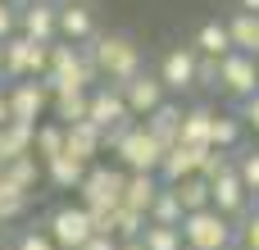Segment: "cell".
<instances>
[{
	"instance_id": "46",
	"label": "cell",
	"mask_w": 259,
	"mask_h": 250,
	"mask_svg": "<svg viewBox=\"0 0 259 250\" xmlns=\"http://www.w3.org/2000/svg\"><path fill=\"white\" fill-rule=\"evenodd\" d=\"M64 5H91V0H64Z\"/></svg>"
},
{
	"instance_id": "48",
	"label": "cell",
	"mask_w": 259,
	"mask_h": 250,
	"mask_svg": "<svg viewBox=\"0 0 259 250\" xmlns=\"http://www.w3.org/2000/svg\"><path fill=\"white\" fill-rule=\"evenodd\" d=\"M0 250H5V246H0Z\"/></svg>"
},
{
	"instance_id": "35",
	"label": "cell",
	"mask_w": 259,
	"mask_h": 250,
	"mask_svg": "<svg viewBox=\"0 0 259 250\" xmlns=\"http://www.w3.org/2000/svg\"><path fill=\"white\" fill-rule=\"evenodd\" d=\"M237 178L246 182L250 196H259V146L255 150H237Z\"/></svg>"
},
{
	"instance_id": "34",
	"label": "cell",
	"mask_w": 259,
	"mask_h": 250,
	"mask_svg": "<svg viewBox=\"0 0 259 250\" xmlns=\"http://www.w3.org/2000/svg\"><path fill=\"white\" fill-rule=\"evenodd\" d=\"M27 205H32V196H27V191H14V187H5V182H0V223L23 219V214H27Z\"/></svg>"
},
{
	"instance_id": "15",
	"label": "cell",
	"mask_w": 259,
	"mask_h": 250,
	"mask_svg": "<svg viewBox=\"0 0 259 250\" xmlns=\"http://www.w3.org/2000/svg\"><path fill=\"white\" fill-rule=\"evenodd\" d=\"M200 146H187V141H178V146H168L164 150V159H159V182L164 187H178V182H187V178H196L200 173Z\"/></svg>"
},
{
	"instance_id": "6",
	"label": "cell",
	"mask_w": 259,
	"mask_h": 250,
	"mask_svg": "<svg viewBox=\"0 0 259 250\" xmlns=\"http://www.w3.org/2000/svg\"><path fill=\"white\" fill-rule=\"evenodd\" d=\"M50 68V46L27 41L23 32H14L5 41V82H23V77H46Z\"/></svg>"
},
{
	"instance_id": "45",
	"label": "cell",
	"mask_w": 259,
	"mask_h": 250,
	"mask_svg": "<svg viewBox=\"0 0 259 250\" xmlns=\"http://www.w3.org/2000/svg\"><path fill=\"white\" fill-rule=\"evenodd\" d=\"M0 82H5V41H0Z\"/></svg>"
},
{
	"instance_id": "27",
	"label": "cell",
	"mask_w": 259,
	"mask_h": 250,
	"mask_svg": "<svg viewBox=\"0 0 259 250\" xmlns=\"http://www.w3.org/2000/svg\"><path fill=\"white\" fill-rule=\"evenodd\" d=\"M32 155H36L41 164H50L55 155H64V123L41 118V123H36V137H32Z\"/></svg>"
},
{
	"instance_id": "39",
	"label": "cell",
	"mask_w": 259,
	"mask_h": 250,
	"mask_svg": "<svg viewBox=\"0 0 259 250\" xmlns=\"http://www.w3.org/2000/svg\"><path fill=\"white\" fill-rule=\"evenodd\" d=\"M14 32H18V9L9 0H0V41H9Z\"/></svg>"
},
{
	"instance_id": "42",
	"label": "cell",
	"mask_w": 259,
	"mask_h": 250,
	"mask_svg": "<svg viewBox=\"0 0 259 250\" xmlns=\"http://www.w3.org/2000/svg\"><path fill=\"white\" fill-rule=\"evenodd\" d=\"M0 123H9V82H0Z\"/></svg>"
},
{
	"instance_id": "4",
	"label": "cell",
	"mask_w": 259,
	"mask_h": 250,
	"mask_svg": "<svg viewBox=\"0 0 259 250\" xmlns=\"http://www.w3.org/2000/svg\"><path fill=\"white\" fill-rule=\"evenodd\" d=\"M232 232H237V223L228 214H219L214 205L182 219V246L187 250H232Z\"/></svg>"
},
{
	"instance_id": "44",
	"label": "cell",
	"mask_w": 259,
	"mask_h": 250,
	"mask_svg": "<svg viewBox=\"0 0 259 250\" xmlns=\"http://www.w3.org/2000/svg\"><path fill=\"white\" fill-rule=\"evenodd\" d=\"M241 9L246 14H259V0H241Z\"/></svg>"
},
{
	"instance_id": "24",
	"label": "cell",
	"mask_w": 259,
	"mask_h": 250,
	"mask_svg": "<svg viewBox=\"0 0 259 250\" xmlns=\"http://www.w3.org/2000/svg\"><path fill=\"white\" fill-rule=\"evenodd\" d=\"M159 173H127V191H123V205H132V210H141L146 219H150V205H155V196H159Z\"/></svg>"
},
{
	"instance_id": "31",
	"label": "cell",
	"mask_w": 259,
	"mask_h": 250,
	"mask_svg": "<svg viewBox=\"0 0 259 250\" xmlns=\"http://www.w3.org/2000/svg\"><path fill=\"white\" fill-rule=\"evenodd\" d=\"M146 214L141 210H132V205H118L114 210V241H132V237H141L146 232Z\"/></svg>"
},
{
	"instance_id": "38",
	"label": "cell",
	"mask_w": 259,
	"mask_h": 250,
	"mask_svg": "<svg viewBox=\"0 0 259 250\" xmlns=\"http://www.w3.org/2000/svg\"><path fill=\"white\" fill-rule=\"evenodd\" d=\"M196 87L219 91V59H205V55H200V64H196Z\"/></svg>"
},
{
	"instance_id": "23",
	"label": "cell",
	"mask_w": 259,
	"mask_h": 250,
	"mask_svg": "<svg viewBox=\"0 0 259 250\" xmlns=\"http://www.w3.org/2000/svg\"><path fill=\"white\" fill-rule=\"evenodd\" d=\"M32 137H36V128L32 123H0V164H14V159H23V155H32Z\"/></svg>"
},
{
	"instance_id": "1",
	"label": "cell",
	"mask_w": 259,
	"mask_h": 250,
	"mask_svg": "<svg viewBox=\"0 0 259 250\" xmlns=\"http://www.w3.org/2000/svg\"><path fill=\"white\" fill-rule=\"evenodd\" d=\"M41 82L50 87V96H59V91H91V87L100 82V73H96V55H91V41H87V46L55 41V46H50V68H46Z\"/></svg>"
},
{
	"instance_id": "22",
	"label": "cell",
	"mask_w": 259,
	"mask_h": 250,
	"mask_svg": "<svg viewBox=\"0 0 259 250\" xmlns=\"http://www.w3.org/2000/svg\"><path fill=\"white\" fill-rule=\"evenodd\" d=\"M41 178H46V169H41L36 155H23V159H14V164H0V182L14 187V191H27V196H32Z\"/></svg>"
},
{
	"instance_id": "9",
	"label": "cell",
	"mask_w": 259,
	"mask_h": 250,
	"mask_svg": "<svg viewBox=\"0 0 259 250\" xmlns=\"http://www.w3.org/2000/svg\"><path fill=\"white\" fill-rule=\"evenodd\" d=\"M50 114V87L41 77H23V82H9V118L14 123H41Z\"/></svg>"
},
{
	"instance_id": "29",
	"label": "cell",
	"mask_w": 259,
	"mask_h": 250,
	"mask_svg": "<svg viewBox=\"0 0 259 250\" xmlns=\"http://www.w3.org/2000/svg\"><path fill=\"white\" fill-rule=\"evenodd\" d=\"M187 214H182V200H178V191L173 187H159V196H155V205H150V223H168V228H178Z\"/></svg>"
},
{
	"instance_id": "11",
	"label": "cell",
	"mask_w": 259,
	"mask_h": 250,
	"mask_svg": "<svg viewBox=\"0 0 259 250\" xmlns=\"http://www.w3.org/2000/svg\"><path fill=\"white\" fill-rule=\"evenodd\" d=\"M118 91H123V105H127V114H132V118H146L150 109H159V105L168 100V91H164L159 73H150V68H141V73H137L132 82H123Z\"/></svg>"
},
{
	"instance_id": "3",
	"label": "cell",
	"mask_w": 259,
	"mask_h": 250,
	"mask_svg": "<svg viewBox=\"0 0 259 250\" xmlns=\"http://www.w3.org/2000/svg\"><path fill=\"white\" fill-rule=\"evenodd\" d=\"M105 150H109V155L118 159V169H127V173H159V159H164V146L146 132L141 118H132V123L105 132Z\"/></svg>"
},
{
	"instance_id": "16",
	"label": "cell",
	"mask_w": 259,
	"mask_h": 250,
	"mask_svg": "<svg viewBox=\"0 0 259 250\" xmlns=\"http://www.w3.org/2000/svg\"><path fill=\"white\" fill-rule=\"evenodd\" d=\"M96 36H100V27H96V9L91 5H59V41L87 46Z\"/></svg>"
},
{
	"instance_id": "14",
	"label": "cell",
	"mask_w": 259,
	"mask_h": 250,
	"mask_svg": "<svg viewBox=\"0 0 259 250\" xmlns=\"http://www.w3.org/2000/svg\"><path fill=\"white\" fill-rule=\"evenodd\" d=\"M87 123H96L100 132H114V128L132 123V114H127V105H123V91H118V87H91Z\"/></svg>"
},
{
	"instance_id": "17",
	"label": "cell",
	"mask_w": 259,
	"mask_h": 250,
	"mask_svg": "<svg viewBox=\"0 0 259 250\" xmlns=\"http://www.w3.org/2000/svg\"><path fill=\"white\" fill-rule=\"evenodd\" d=\"M64 150L73 155V159H82V164H96L100 155H105V132L96 128V123H68L64 128Z\"/></svg>"
},
{
	"instance_id": "19",
	"label": "cell",
	"mask_w": 259,
	"mask_h": 250,
	"mask_svg": "<svg viewBox=\"0 0 259 250\" xmlns=\"http://www.w3.org/2000/svg\"><path fill=\"white\" fill-rule=\"evenodd\" d=\"M214 118H219V109H214V105H187V109H182V141H187V146L209 150Z\"/></svg>"
},
{
	"instance_id": "41",
	"label": "cell",
	"mask_w": 259,
	"mask_h": 250,
	"mask_svg": "<svg viewBox=\"0 0 259 250\" xmlns=\"http://www.w3.org/2000/svg\"><path fill=\"white\" fill-rule=\"evenodd\" d=\"M82 250H118V241H114V237H91Z\"/></svg>"
},
{
	"instance_id": "33",
	"label": "cell",
	"mask_w": 259,
	"mask_h": 250,
	"mask_svg": "<svg viewBox=\"0 0 259 250\" xmlns=\"http://www.w3.org/2000/svg\"><path fill=\"white\" fill-rule=\"evenodd\" d=\"M228 169H237V155H232V150H214V146H209V150L200 155V173H196V178L214 182V178H223Z\"/></svg>"
},
{
	"instance_id": "30",
	"label": "cell",
	"mask_w": 259,
	"mask_h": 250,
	"mask_svg": "<svg viewBox=\"0 0 259 250\" xmlns=\"http://www.w3.org/2000/svg\"><path fill=\"white\" fill-rule=\"evenodd\" d=\"M178 200H182V214H196V210H209V182L205 178H187L173 187Z\"/></svg>"
},
{
	"instance_id": "5",
	"label": "cell",
	"mask_w": 259,
	"mask_h": 250,
	"mask_svg": "<svg viewBox=\"0 0 259 250\" xmlns=\"http://www.w3.org/2000/svg\"><path fill=\"white\" fill-rule=\"evenodd\" d=\"M77 191H82L87 210H118L123 191H127V169H118V164H91Z\"/></svg>"
},
{
	"instance_id": "18",
	"label": "cell",
	"mask_w": 259,
	"mask_h": 250,
	"mask_svg": "<svg viewBox=\"0 0 259 250\" xmlns=\"http://www.w3.org/2000/svg\"><path fill=\"white\" fill-rule=\"evenodd\" d=\"M141 123H146V132H150L164 150L182 141V105H178V100H164V105H159V109H150Z\"/></svg>"
},
{
	"instance_id": "43",
	"label": "cell",
	"mask_w": 259,
	"mask_h": 250,
	"mask_svg": "<svg viewBox=\"0 0 259 250\" xmlns=\"http://www.w3.org/2000/svg\"><path fill=\"white\" fill-rule=\"evenodd\" d=\"M118 250H146V241H141V237H132V241H118Z\"/></svg>"
},
{
	"instance_id": "20",
	"label": "cell",
	"mask_w": 259,
	"mask_h": 250,
	"mask_svg": "<svg viewBox=\"0 0 259 250\" xmlns=\"http://www.w3.org/2000/svg\"><path fill=\"white\" fill-rule=\"evenodd\" d=\"M196 55H205V59H228L232 55V36H228V18H209V23H200V32H196Z\"/></svg>"
},
{
	"instance_id": "40",
	"label": "cell",
	"mask_w": 259,
	"mask_h": 250,
	"mask_svg": "<svg viewBox=\"0 0 259 250\" xmlns=\"http://www.w3.org/2000/svg\"><path fill=\"white\" fill-rule=\"evenodd\" d=\"M237 114H241L246 132H255V137H259V91L250 96V100H241V109H237Z\"/></svg>"
},
{
	"instance_id": "21",
	"label": "cell",
	"mask_w": 259,
	"mask_h": 250,
	"mask_svg": "<svg viewBox=\"0 0 259 250\" xmlns=\"http://www.w3.org/2000/svg\"><path fill=\"white\" fill-rule=\"evenodd\" d=\"M41 169H46V182H50V187H59V191H77L91 164H82V159H73V155L64 150V155H55V159L41 164Z\"/></svg>"
},
{
	"instance_id": "37",
	"label": "cell",
	"mask_w": 259,
	"mask_h": 250,
	"mask_svg": "<svg viewBox=\"0 0 259 250\" xmlns=\"http://www.w3.org/2000/svg\"><path fill=\"white\" fill-rule=\"evenodd\" d=\"M14 250H59V246L50 241V232H46V228H23V232H18V241H14Z\"/></svg>"
},
{
	"instance_id": "10",
	"label": "cell",
	"mask_w": 259,
	"mask_h": 250,
	"mask_svg": "<svg viewBox=\"0 0 259 250\" xmlns=\"http://www.w3.org/2000/svg\"><path fill=\"white\" fill-rule=\"evenodd\" d=\"M196 64H200L196 46H173V50H164L155 73H159L168 96H182V91H196Z\"/></svg>"
},
{
	"instance_id": "25",
	"label": "cell",
	"mask_w": 259,
	"mask_h": 250,
	"mask_svg": "<svg viewBox=\"0 0 259 250\" xmlns=\"http://www.w3.org/2000/svg\"><path fill=\"white\" fill-rule=\"evenodd\" d=\"M228 36H232V50H241V55H259V14L237 9V14L228 18Z\"/></svg>"
},
{
	"instance_id": "26",
	"label": "cell",
	"mask_w": 259,
	"mask_h": 250,
	"mask_svg": "<svg viewBox=\"0 0 259 250\" xmlns=\"http://www.w3.org/2000/svg\"><path fill=\"white\" fill-rule=\"evenodd\" d=\"M87 105H91V91H59V96H50V114H55V123H82L87 118Z\"/></svg>"
},
{
	"instance_id": "7",
	"label": "cell",
	"mask_w": 259,
	"mask_h": 250,
	"mask_svg": "<svg viewBox=\"0 0 259 250\" xmlns=\"http://www.w3.org/2000/svg\"><path fill=\"white\" fill-rule=\"evenodd\" d=\"M46 232H50V241L59 250H82L96 232H91V214H87V205L77 200V205H59L50 219H46Z\"/></svg>"
},
{
	"instance_id": "47",
	"label": "cell",
	"mask_w": 259,
	"mask_h": 250,
	"mask_svg": "<svg viewBox=\"0 0 259 250\" xmlns=\"http://www.w3.org/2000/svg\"><path fill=\"white\" fill-rule=\"evenodd\" d=\"M255 64H259V55H255Z\"/></svg>"
},
{
	"instance_id": "32",
	"label": "cell",
	"mask_w": 259,
	"mask_h": 250,
	"mask_svg": "<svg viewBox=\"0 0 259 250\" xmlns=\"http://www.w3.org/2000/svg\"><path fill=\"white\" fill-rule=\"evenodd\" d=\"M141 241H146V250H187L182 246V223H178V228H168V223H146Z\"/></svg>"
},
{
	"instance_id": "2",
	"label": "cell",
	"mask_w": 259,
	"mask_h": 250,
	"mask_svg": "<svg viewBox=\"0 0 259 250\" xmlns=\"http://www.w3.org/2000/svg\"><path fill=\"white\" fill-rule=\"evenodd\" d=\"M91 55H96V73H100L105 87H123V82H132V77L146 68L141 46H137V36H127V32H100V36L91 41Z\"/></svg>"
},
{
	"instance_id": "13",
	"label": "cell",
	"mask_w": 259,
	"mask_h": 250,
	"mask_svg": "<svg viewBox=\"0 0 259 250\" xmlns=\"http://www.w3.org/2000/svg\"><path fill=\"white\" fill-rule=\"evenodd\" d=\"M18 32H23L27 41L55 46V41H59V5H50V0H32L27 9H18Z\"/></svg>"
},
{
	"instance_id": "8",
	"label": "cell",
	"mask_w": 259,
	"mask_h": 250,
	"mask_svg": "<svg viewBox=\"0 0 259 250\" xmlns=\"http://www.w3.org/2000/svg\"><path fill=\"white\" fill-rule=\"evenodd\" d=\"M219 91H223V96H232L237 105H241V100H250V96L259 91V64H255V55L232 50L228 59H219Z\"/></svg>"
},
{
	"instance_id": "12",
	"label": "cell",
	"mask_w": 259,
	"mask_h": 250,
	"mask_svg": "<svg viewBox=\"0 0 259 250\" xmlns=\"http://www.w3.org/2000/svg\"><path fill=\"white\" fill-rule=\"evenodd\" d=\"M250 200H255V196L246 191V182L237 178V169H228L223 178H214V182H209V205H214L219 214H228L232 223L250 214Z\"/></svg>"
},
{
	"instance_id": "36",
	"label": "cell",
	"mask_w": 259,
	"mask_h": 250,
	"mask_svg": "<svg viewBox=\"0 0 259 250\" xmlns=\"http://www.w3.org/2000/svg\"><path fill=\"white\" fill-rule=\"evenodd\" d=\"M232 246H237V250H259V210H250L246 219H237Z\"/></svg>"
},
{
	"instance_id": "28",
	"label": "cell",
	"mask_w": 259,
	"mask_h": 250,
	"mask_svg": "<svg viewBox=\"0 0 259 250\" xmlns=\"http://www.w3.org/2000/svg\"><path fill=\"white\" fill-rule=\"evenodd\" d=\"M241 141H246V123H241V114H219V118H214V137H209V146L237 155Z\"/></svg>"
}]
</instances>
